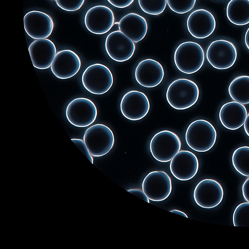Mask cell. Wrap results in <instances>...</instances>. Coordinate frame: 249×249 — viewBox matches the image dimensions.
Here are the masks:
<instances>
[{"label": "cell", "mask_w": 249, "mask_h": 249, "mask_svg": "<svg viewBox=\"0 0 249 249\" xmlns=\"http://www.w3.org/2000/svg\"><path fill=\"white\" fill-rule=\"evenodd\" d=\"M87 29L96 35L108 32L114 23V16L112 10L105 5H96L89 8L84 18Z\"/></svg>", "instance_id": "cell-13"}, {"label": "cell", "mask_w": 249, "mask_h": 249, "mask_svg": "<svg viewBox=\"0 0 249 249\" xmlns=\"http://www.w3.org/2000/svg\"><path fill=\"white\" fill-rule=\"evenodd\" d=\"M228 91L234 101L243 105L249 104V76L235 77L230 83Z\"/></svg>", "instance_id": "cell-23"}, {"label": "cell", "mask_w": 249, "mask_h": 249, "mask_svg": "<svg viewBox=\"0 0 249 249\" xmlns=\"http://www.w3.org/2000/svg\"><path fill=\"white\" fill-rule=\"evenodd\" d=\"M71 140L76 145L78 149L88 158L92 164H93V159L84 141L80 139H71Z\"/></svg>", "instance_id": "cell-29"}, {"label": "cell", "mask_w": 249, "mask_h": 249, "mask_svg": "<svg viewBox=\"0 0 249 249\" xmlns=\"http://www.w3.org/2000/svg\"><path fill=\"white\" fill-rule=\"evenodd\" d=\"M232 162L238 173L249 177V146H243L237 148L233 153Z\"/></svg>", "instance_id": "cell-24"}, {"label": "cell", "mask_w": 249, "mask_h": 249, "mask_svg": "<svg viewBox=\"0 0 249 249\" xmlns=\"http://www.w3.org/2000/svg\"><path fill=\"white\" fill-rule=\"evenodd\" d=\"M123 115L131 121H137L144 118L150 109V102L142 92L131 90L123 97L120 103Z\"/></svg>", "instance_id": "cell-11"}, {"label": "cell", "mask_w": 249, "mask_h": 249, "mask_svg": "<svg viewBox=\"0 0 249 249\" xmlns=\"http://www.w3.org/2000/svg\"><path fill=\"white\" fill-rule=\"evenodd\" d=\"M138 3L144 12L157 16L162 13L165 10L167 0H138Z\"/></svg>", "instance_id": "cell-26"}, {"label": "cell", "mask_w": 249, "mask_h": 249, "mask_svg": "<svg viewBox=\"0 0 249 249\" xmlns=\"http://www.w3.org/2000/svg\"><path fill=\"white\" fill-rule=\"evenodd\" d=\"M237 56V52L234 45L224 39L212 42L206 52V57L209 63L218 70H225L232 67Z\"/></svg>", "instance_id": "cell-8"}, {"label": "cell", "mask_w": 249, "mask_h": 249, "mask_svg": "<svg viewBox=\"0 0 249 249\" xmlns=\"http://www.w3.org/2000/svg\"><path fill=\"white\" fill-rule=\"evenodd\" d=\"M83 140L90 155L99 157L110 151L114 145L115 139L110 128L105 124H97L87 129Z\"/></svg>", "instance_id": "cell-4"}, {"label": "cell", "mask_w": 249, "mask_h": 249, "mask_svg": "<svg viewBox=\"0 0 249 249\" xmlns=\"http://www.w3.org/2000/svg\"><path fill=\"white\" fill-rule=\"evenodd\" d=\"M181 141L172 131L164 130L156 133L149 144L150 152L157 160L161 162L170 161L180 150Z\"/></svg>", "instance_id": "cell-6"}, {"label": "cell", "mask_w": 249, "mask_h": 249, "mask_svg": "<svg viewBox=\"0 0 249 249\" xmlns=\"http://www.w3.org/2000/svg\"><path fill=\"white\" fill-rule=\"evenodd\" d=\"M164 75L162 65L157 61L146 59L141 61L135 71V77L140 85L152 88L159 85Z\"/></svg>", "instance_id": "cell-18"}, {"label": "cell", "mask_w": 249, "mask_h": 249, "mask_svg": "<svg viewBox=\"0 0 249 249\" xmlns=\"http://www.w3.org/2000/svg\"><path fill=\"white\" fill-rule=\"evenodd\" d=\"M127 191L138 196V197L143 199L147 203H150L149 198L147 197L143 191H142L139 189H131L128 190Z\"/></svg>", "instance_id": "cell-31"}, {"label": "cell", "mask_w": 249, "mask_h": 249, "mask_svg": "<svg viewBox=\"0 0 249 249\" xmlns=\"http://www.w3.org/2000/svg\"><path fill=\"white\" fill-rule=\"evenodd\" d=\"M244 128L245 133L249 137V113L247 115L244 124Z\"/></svg>", "instance_id": "cell-33"}, {"label": "cell", "mask_w": 249, "mask_h": 249, "mask_svg": "<svg viewBox=\"0 0 249 249\" xmlns=\"http://www.w3.org/2000/svg\"><path fill=\"white\" fill-rule=\"evenodd\" d=\"M84 87L89 92L101 95L107 92L112 87L113 77L106 66L96 63L88 67L82 75Z\"/></svg>", "instance_id": "cell-5"}, {"label": "cell", "mask_w": 249, "mask_h": 249, "mask_svg": "<svg viewBox=\"0 0 249 249\" xmlns=\"http://www.w3.org/2000/svg\"><path fill=\"white\" fill-rule=\"evenodd\" d=\"M217 137L216 130L209 122L198 119L191 123L185 133L187 145L193 150L205 152L215 144Z\"/></svg>", "instance_id": "cell-2"}, {"label": "cell", "mask_w": 249, "mask_h": 249, "mask_svg": "<svg viewBox=\"0 0 249 249\" xmlns=\"http://www.w3.org/2000/svg\"><path fill=\"white\" fill-rule=\"evenodd\" d=\"M112 5L116 8H124L133 3L134 0H107Z\"/></svg>", "instance_id": "cell-30"}, {"label": "cell", "mask_w": 249, "mask_h": 249, "mask_svg": "<svg viewBox=\"0 0 249 249\" xmlns=\"http://www.w3.org/2000/svg\"><path fill=\"white\" fill-rule=\"evenodd\" d=\"M52 0L55 1V0Z\"/></svg>", "instance_id": "cell-36"}, {"label": "cell", "mask_w": 249, "mask_h": 249, "mask_svg": "<svg viewBox=\"0 0 249 249\" xmlns=\"http://www.w3.org/2000/svg\"><path fill=\"white\" fill-rule=\"evenodd\" d=\"M33 66L36 69H48L52 65L56 54L54 44L50 39H36L28 48Z\"/></svg>", "instance_id": "cell-19"}, {"label": "cell", "mask_w": 249, "mask_h": 249, "mask_svg": "<svg viewBox=\"0 0 249 249\" xmlns=\"http://www.w3.org/2000/svg\"><path fill=\"white\" fill-rule=\"evenodd\" d=\"M118 28L119 31L134 42L137 43L145 37L148 26L144 18L136 13H130L121 19Z\"/></svg>", "instance_id": "cell-21"}, {"label": "cell", "mask_w": 249, "mask_h": 249, "mask_svg": "<svg viewBox=\"0 0 249 249\" xmlns=\"http://www.w3.org/2000/svg\"><path fill=\"white\" fill-rule=\"evenodd\" d=\"M170 177L163 171L148 173L142 183V190L149 200L159 202L166 199L172 191Z\"/></svg>", "instance_id": "cell-9"}, {"label": "cell", "mask_w": 249, "mask_h": 249, "mask_svg": "<svg viewBox=\"0 0 249 249\" xmlns=\"http://www.w3.org/2000/svg\"><path fill=\"white\" fill-rule=\"evenodd\" d=\"M245 107L236 101L224 104L221 107L219 118L222 124L231 130H235L241 127L247 116Z\"/></svg>", "instance_id": "cell-20"}, {"label": "cell", "mask_w": 249, "mask_h": 249, "mask_svg": "<svg viewBox=\"0 0 249 249\" xmlns=\"http://www.w3.org/2000/svg\"><path fill=\"white\" fill-rule=\"evenodd\" d=\"M224 191L221 185L213 179L201 180L196 186L194 198L200 207L211 209L217 206L223 198Z\"/></svg>", "instance_id": "cell-10"}, {"label": "cell", "mask_w": 249, "mask_h": 249, "mask_svg": "<svg viewBox=\"0 0 249 249\" xmlns=\"http://www.w3.org/2000/svg\"><path fill=\"white\" fill-rule=\"evenodd\" d=\"M242 192L244 199L249 202V178L244 182L242 187Z\"/></svg>", "instance_id": "cell-32"}, {"label": "cell", "mask_w": 249, "mask_h": 249, "mask_svg": "<svg viewBox=\"0 0 249 249\" xmlns=\"http://www.w3.org/2000/svg\"><path fill=\"white\" fill-rule=\"evenodd\" d=\"M81 65L80 59L75 52L64 50L56 53L51 69L56 77L67 79L74 76L79 71Z\"/></svg>", "instance_id": "cell-16"}, {"label": "cell", "mask_w": 249, "mask_h": 249, "mask_svg": "<svg viewBox=\"0 0 249 249\" xmlns=\"http://www.w3.org/2000/svg\"><path fill=\"white\" fill-rule=\"evenodd\" d=\"M226 15L233 24L242 26L249 23V0H231L227 6Z\"/></svg>", "instance_id": "cell-22"}, {"label": "cell", "mask_w": 249, "mask_h": 249, "mask_svg": "<svg viewBox=\"0 0 249 249\" xmlns=\"http://www.w3.org/2000/svg\"><path fill=\"white\" fill-rule=\"evenodd\" d=\"M24 26L26 33L31 37L39 39L47 38L52 34L53 22L52 18L39 11H31L24 17Z\"/></svg>", "instance_id": "cell-14"}, {"label": "cell", "mask_w": 249, "mask_h": 249, "mask_svg": "<svg viewBox=\"0 0 249 249\" xmlns=\"http://www.w3.org/2000/svg\"><path fill=\"white\" fill-rule=\"evenodd\" d=\"M170 170L172 174L179 180L193 178L196 174L199 163L196 156L188 150H179L171 160Z\"/></svg>", "instance_id": "cell-15"}, {"label": "cell", "mask_w": 249, "mask_h": 249, "mask_svg": "<svg viewBox=\"0 0 249 249\" xmlns=\"http://www.w3.org/2000/svg\"><path fill=\"white\" fill-rule=\"evenodd\" d=\"M233 226L249 227V202H243L235 209L232 217Z\"/></svg>", "instance_id": "cell-25"}, {"label": "cell", "mask_w": 249, "mask_h": 249, "mask_svg": "<svg viewBox=\"0 0 249 249\" xmlns=\"http://www.w3.org/2000/svg\"></svg>", "instance_id": "cell-37"}, {"label": "cell", "mask_w": 249, "mask_h": 249, "mask_svg": "<svg viewBox=\"0 0 249 249\" xmlns=\"http://www.w3.org/2000/svg\"><path fill=\"white\" fill-rule=\"evenodd\" d=\"M245 43L249 50V28L247 30L245 36Z\"/></svg>", "instance_id": "cell-34"}, {"label": "cell", "mask_w": 249, "mask_h": 249, "mask_svg": "<svg viewBox=\"0 0 249 249\" xmlns=\"http://www.w3.org/2000/svg\"><path fill=\"white\" fill-rule=\"evenodd\" d=\"M187 29L194 37L204 39L210 36L214 31L215 19L209 11L199 9L193 11L187 20Z\"/></svg>", "instance_id": "cell-17"}, {"label": "cell", "mask_w": 249, "mask_h": 249, "mask_svg": "<svg viewBox=\"0 0 249 249\" xmlns=\"http://www.w3.org/2000/svg\"><path fill=\"white\" fill-rule=\"evenodd\" d=\"M175 64L181 72L192 74L198 71L204 62V53L201 46L193 41L181 43L174 55Z\"/></svg>", "instance_id": "cell-3"}, {"label": "cell", "mask_w": 249, "mask_h": 249, "mask_svg": "<svg viewBox=\"0 0 249 249\" xmlns=\"http://www.w3.org/2000/svg\"><path fill=\"white\" fill-rule=\"evenodd\" d=\"M196 0H167L169 8L174 12L184 14L191 11Z\"/></svg>", "instance_id": "cell-27"}, {"label": "cell", "mask_w": 249, "mask_h": 249, "mask_svg": "<svg viewBox=\"0 0 249 249\" xmlns=\"http://www.w3.org/2000/svg\"><path fill=\"white\" fill-rule=\"evenodd\" d=\"M105 49L108 56L117 62L128 60L135 50L134 42L120 31L108 35L105 41Z\"/></svg>", "instance_id": "cell-12"}, {"label": "cell", "mask_w": 249, "mask_h": 249, "mask_svg": "<svg viewBox=\"0 0 249 249\" xmlns=\"http://www.w3.org/2000/svg\"><path fill=\"white\" fill-rule=\"evenodd\" d=\"M199 90L194 81L180 78L169 86L166 93V100L173 108L184 110L195 105L198 100Z\"/></svg>", "instance_id": "cell-1"}, {"label": "cell", "mask_w": 249, "mask_h": 249, "mask_svg": "<svg viewBox=\"0 0 249 249\" xmlns=\"http://www.w3.org/2000/svg\"><path fill=\"white\" fill-rule=\"evenodd\" d=\"M66 118L73 125L84 127L91 124L97 116V109L90 99L80 97L72 100L67 106Z\"/></svg>", "instance_id": "cell-7"}, {"label": "cell", "mask_w": 249, "mask_h": 249, "mask_svg": "<svg viewBox=\"0 0 249 249\" xmlns=\"http://www.w3.org/2000/svg\"><path fill=\"white\" fill-rule=\"evenodd\" d=\"M170 212L175 213L177 214L182 215V216H184L187 218L188 217L185 213H184V212H183L181 211L178 210H173L171 211Z\"/></svg>", "instance_id": "cell-35"}, {"label": "cell", "mask_w": 249, "mask_h": 249, "mask_svg": "<svg viewBox=\"0 0 249 249\" xmlns=\"http://www.w3.org/2000/svg\"><path fill=\"white\" fill-rule=\"evenodd\" d=\"M85 0H55L57 6L68 12L79 10L83 5Z\"/></svg>", "instance_id": "cell-28"}]
</instances>
